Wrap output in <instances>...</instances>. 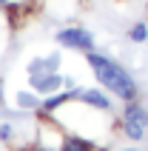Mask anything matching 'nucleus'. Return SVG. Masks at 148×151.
Segmentation results:
<instances>
[{
    "label": "nucleus",
    "mask_w": 148,
    "mask_h": 151,
    "mask_svg": "<svg viewBox=\"0 0 148 151\" xmlns=\"http://www.w3.org/2000/svg\"><path fill=\"white\" fill-rule=\"evenodd\" d=\"M63 151H91V148H88V145H83V143H68Z\"/></svg>",
    "instance_id": "7"
},
{
    "label": "nucleus",
    "mask_w": 148,
    "mask_h": 151,
    "mask_svg": "<svg viewBox=\"0 0 148 151\" xmlns=\"http://www.w3.org/2000/svg\"><path fill=\"white\" fill-rule=\"evenodd\" d=\"M32 86L40 88V91H49V88H57V86H60V77H34Z\"/></svg>",
    "instance_id": "5"
},
{
    "label": "nucleus",
    "mask_w": 148,
    "mask_h": 151,
    "mask_svg": "<svg viewBox=\"0 0 148 151\" xmlns=\"http://www.w3.org/2000/svg\"><path fill=\"white\" fill-rule=\"evenodd\" d=\"M0 3H11V0H0Z\"/></svg>",
    "instance_id": "8"
},
{
    "label": "nucleus",
    "mask_w": 148,
    "mask_h": 151,
    "mask_svg": "<svg viewBox=\"0 0 148 151\" xmlns=\"http://www.w3.org/2000/svg\"><path fill=\"white\" fill-rule=\"evenodd\" d=\"M57 40L63 43V46H71V49H88L91 51V37L88 32H83V29H66V32H60L57 34Z\"/></svg>",
    "instance_id": "3"
},
{
    "label": "nucleus",
    "mask_w": 148,
    "mask_h": 151,
    "mask_svg": "<svg viewBox=\"0 0 148 151\" xmlns=\"http://www.w3.org/2000/svg\"><path fill=\"white\" fill-rule=\"evenodd\" d=\"M128 151H134V148H128Z\"/></svg>",
    "instance_id": "9"
},
{
    "label": "nucleus",
    "mask_w": 148,
    "mask_h": 151,
    "mask_svg": "<svg viewBox=\"0 0 148 151\" xmlns=\"http://www.w3.org/2000/svg\"><path fill=\"white\" fill-rule=\"evenodd\" d=\"M83 100L85 103H91V106H94V109H111V103L106 100V97H103V94H97V91H83Z\"/></svg>",
    "instance_id": "4"
},
{
    "label": "nucleus",
    "mask_w": 148,
    "mask_h": 151,
    "mask_svg": "<svg viewBox=\"0 0 148 151\" xmlns=\"http://www.w3.org/2000/svg\"><path fill=\"white\" fill-rule=\"evenodd\" d=\"M123 128L125 134L131 137V140H142L148 131V111L137 103H131L128 109H125V117H123Z\"/></svg>",
    "instance_id": "2"
},
{
    "label": "nucleus",
    "mask_w": 148,
    "mask_h": 151,
    "mask_svg": "<svg viewBox=\"0 0 148 151\" xmlns=\"http://www.w3.org/2000/svg\"><path fill=\"white\" fill-rule=\"evenodd\" d=\"M88 63H91V68H94L97 80L106 86L108 91H114L117 97H123V100H128V103L137 97V86H134L131 74H128L120 63L103 57V54H94V51L88 54Z\"/></svg>",
    "instance_id": "1"
},
{
    "label": "nucleus",
    "mask_w": 148,
    "mask_h": 151,
    "mask_svg": "<svg viewBox=\"0 0 148 151\" xmlns=\"http://www.w3.org/2000/svg\"><path fill=\"white\" fill-rule=\"evenodd\" d=\"M145 37H148V29H145L142 23H137V26L131 29V40H134V43H142Z\"/></svg>",
    "instance_id": "6"
}]
</instances>
